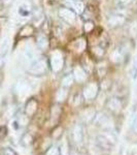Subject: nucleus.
Here are the masks:
<instances>
[{
    "mask_svg": "<svg viewBox=\"0 0 137 155\" xmlns=\"http://www.w3.org/2000/svg\"><path fill=\"white\" fill-rule=\"evenodd\" d=\"M132 2H133V0H118L119 5L121 6H127L130 3H132Z\"/></svg>",
    "mask_w": 137,
    "mask_h": 155,
    "instance_id": "obj_19",
    "label": "nucleus"
},
{
    "mask_svg": "<svg viewBox=\"0 0 137 155\" xmlns=\"http://www.w3.org/2000/svg\"><path fill=\"white\" fill-rule=\"evenodd\" d=\"M58 14L60 18L63 19L64 21H66L67 23H73L75 21L76 14L72 9L68 8V7H62V8H60Z\"/></svg>",
    "mask_w": 137,
    "mask_h": 155,
    "instance_id": "obj_3",
    "label": "nucleus"
},
{
    "mask_svg": "<svg viewBox=\"0 0 137 155\" xmlns=\"http://www.w3.org/2000/svg\"><path fill=\"white\" fill-rule=\"evenodd\" d=\"M73 80H74V77H73V74H67L63 78V80H62V85H63L64 87H69L71 86L72 83H73Z\"/></svg>",
    "mask_w": 137,
    "mask_h": 155,
    "instance_id": "obj_14",
    "label": "nucleus"
},
{
    "mask_svg": "<svg viewBox=\"0 0 137 155\" xmlns=\"http://www.w3.org/2000/svg\"><path fill=\"white\" fill-rule=\"evenodd\" d=\"M126 23V18L122 15H113L107 19V24L111 28H116Z\"/></svg>",
    "mask_w": 137,
    "mask_h": 155,
    "instance_id": "obj_6",
    "label": "nucleus"
},
{
    "mask_svg": "<svg viewBox=\"0 0 137 155\" xmlns=\"http://www.w3.org/2000/svg\"><path fill=\"white\" fill-rule=\"evenodd\" d=\"M37 47L40 50H46L49 47V41L46 38V36L44 35H39L37 37Z\"/></svg>",
    "mask_w": 137,
    "mask_h": 155,
    "instance_id": "obj_11",
    "label": "nucleus"
},
{
    "mask_svg": "<svg viewBox=\"0 0 137 155\" xmlns=\"http://www.w3.org/2000/svg\"><path fill=\"white\" fill-rule=\"evenodd\" d=\"M8 50H9V41L8 38L5 37L3 39V41H2L1 47H0V68L3 67L4 63H5L7 54H8Z\"/></svg>",
    "mask_w": 137,
    "mask_h": 155,
    "instance_id": "obj_5",
    "label": "nucleus"
},
{
    "mask_svg": "<svg viewBox=\"0 0 137 155\" xmlns=\"http://www.w3.org/2000/svg\"><path fill=\"white\" fill-rule=\"evenodd\" d=\"M36 107H37V104L35 101H30L28 104H27V107H26V111L28 114H33L36 110Z\"/></svg>",
    "mask_w": 137,
    "mask_h": 155,
    "instance_id": "obj_15",
    "label": "nucleus"
},
{
    "mask_svg": "<svg viewBox=\"0 0 137 155\" xmlns=\"http://www.w3.org/2000/svg\"><path fill=\"white\" fill-rule=\"evenodd\" d=\"M66 96H67V92L65 91L64 89H60L58 92H57V99H58L59 101H64V99L66 98Z\"/></svg>",
    "mask_w": 137,
    "mask_h": 155,
    "instance_id": "obj_17",
    "label": "nucleus"
},
{
    "mask_svg": "<svg viewBox=\"0 0 137 155\" xmlns=\"http://www.w3.org/2000/svg\"><path fill=\"white\" fill-rule=\"evenodd\" d=\"M133 128H134V130L137 131V117H136L135 120H134V122H133Z\"/></svg>",
    "mask_w": 137,
    "mask_h": 155,
    "instance_id": "obj_20",
    "label": "nucleus"
},
{
    "mask_svg": "<svg viewBox=\"0 0 137 155\" xmlns=\"http://www.w3.org/2000/svg\"><path fill=\"white\" fill-rule=\"evenodd\" d=\"M33 31H34L33 27L30 26V25H26V26H24L23 28L21 29V31H20V36H22V37L30 36L33 33Z\"/></svg>",
    "mask_w": 137,
    "mask_h": 155,
    "instance_id": "obj_12",
    "label": "nucleus"
},
{
    "mask_svg": "<svg viewBox=\"0 0 137 155\" xmlns=\"http://www.w3.org/2000/svg\"><path fill=\"white\" fill-rule=\"evenodd\" d=\"M78 130H79V127H78V128L75 129V131H74V134H78ZM79 140H81V136L76 137V141H78V142L79 141Z\"/></svg>",
    "mask_w": 137,
    "mask_h": 155,
    "instance_id": "obj_21",
    "label": "nucleus"
},
{
    "mask_svg": "<svg viewBox=\"0 0 137 155\" xmlns=\"http://www.w3.org/2000/svg\"><path fill=\"white\" fill-rule=\"evenodd\" d=\"M18 14L20 17H23V18L28 17L31 14V5L29 3H26V2L22 3L18 8Z\"/></svg>",
    "mask_w": 137,
    "mask_h": 155,
    "instance_id": "obj_8",
    "label": "nucleus"
},
{
    "mask_svg": "<svg viewBox=\"0 0 137 155\" xmlns=\"http://www.w3.org/2000/svg\"><path fill=\"white\" fill-rule=\"evenodd\" d=\"M64 65V57L60 51H55L51 56V66L54 71H60Z\"/></svg>",
    "mask_w": 137,
    "mask_h": 155,
    "instance_id": "obj_2",
    "label": "nucleus"
},
{
    "mask_svg": "<svg viewBox=\"0 0 137 155\" xmlns=\"http://www.w3.org/2000/svg\"><path fill=\"white\" fill-rule=\"evenodd\" d=\"M98 93V85L96 83H91L84 89V95L87 99H93Z\"/></svg>",
    "mask_w": 137,
    "mask_h": 155,
    "instance_id": "obj_7",
    "label": "nucleus"
},
{
    "mask_svg": "<svg viewBox=\"0 0 137 155\" xmlns=\"http://www.w3.org/2000/svg\"><path fill=\"white\" fill-rule=\"evenodd\" d=\"M24 57L27 61H30V62H33L35 60V53L34 51L32 50L31 47L27 46L26 48L24 49Z\"/></svg>",
    "mask_w": 137,
    "mask_h": 155,
    "instance_id": "obj_10",
    "label": "nucleus"
},
{
    "mask_svg": "<svg viewBox=\"0 0 137 155\" xmlns=\"http://www.w3.org/2000/svg\"><path fill=\"white\" fill-rule=\"evenodd\" d=\"M73 77H74V79H75L76 81L84 82V80H86V78H87V74H86V72H84V71L81 68V66H75V67H74V69H73Z\"/></svg>",
    "mask_w": 137,
    "mask_h": 155,
    "instance_id": "obj_9",
    "label": "nucleus"
},
{
    "mask_svg": "<svg viewBox=\"0 0 137 155\" xmlns=\"http://www.w3.org/2000/svg\"><path fill=\"white\" fill-rule=\"evenodd\" d=\"M64 4L75 14H83L84 11V4L81 0H65Z\"/></svg>",
    "mask_w": 137,
    "mask_h": 155,
    "instance_id": "obj_4",
    "label": "nucleus"
},
{
    "mask_svg": "<svg viewBox=\"0 0 137 155\" xmlns=\"http://www.w3.org/2000/svg\"><path fill=\"white\" fill-rule=\"evenodd\" d=\"M111 59H113V61H114V62H119L122 59H123V52L119 49L116 50V51L113 53V55H111Z\"/></svg>",
    "mask_w": 137,
    "mask_h": 155,
    "instance_id": "obj_16",
    "label": "nucleus"
},
{
    "mask_svg": "<svg viewBox=\"0 0 137 155\" xmlns=\"http://www.w3.org/2000/svg\"><path fill=\"white\" fill-rule=\"evenodd\" d=\"M84 31L86 32H90V31H92V29L94 28V24L92 23V22H86L84 23Z\"/></svg>",
    "mask_w": 137,
    "mask_h": 155,
    "instance_id": "obj_18",
    "label": "nucleus"
},
{
    "mask_svg": "<svg viewBox=\"0 0 137 155\" xmlns=\"http://www.w3.org/2000/svg\"><path fill=\"white\" fill-rule=\"evenodd\" d=\"M29 72L33 76H42L48 71V63L44 58L35 59L29 67Z\"/></svg>",
    "mask_w": 137,
    "mask_h": 155,
    "instance_id": "obj_1",
    "label": "nucleus"
},
{
    "mask_svg": "<svg viewBox=\"0 0 137 155\" xmlns=\"http://www.w3.org/2000/svg\"><path fill=\"white\" fill-rule=\"evenodd\" d=\"M108 107H110L111 110H113V111H119V110L121 109L122 104H121V101H119V99L111 98L110 101H108Z\"/></svg>",
    "mask_w": 137,
    "mask_h": 155,
    "instance_id": "obj_13",
    "label": "nucleus"
}]
</instances>
